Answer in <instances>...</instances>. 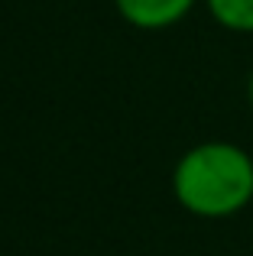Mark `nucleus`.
Masks as SVG:
<instances>
[{
    "label": "nucleus",
    "mask_w": 253,
    "mask_h": 256,
    "mask_svg": "<svg viewBox=\"0 0 253 256\" xmlns=\"http://www.w3.org/2000/svg\"><path fill=\"white\" fill-rule=\"evenodd\" d=\"M247 100H250V107H253V75H250V82H247Z\"/></svg>",
    "instance_id": "nucleus-4"
},
{
    "label": "nucleus",
    "mask_w": 253,
    "mask_h": 256,
    "mask_svg": "<svg viewBox=\"0 0 253 256\" xmlns=\"http://www.w3.org/2000/svg\"><path fill=\"white\" fill-rule=\"evenodd\" d=\"M172 194L195 218H234L253 204V156L228 140L192 146L172 169Z\"/></svg>",
    "instance_id": "nucleus-1"
},
{
    "label": "nucleus",
    "mask_w": 253,
    "mask_h": 256,
    "mask_svg": "<svg viewBox=\"0 0 253 256\" xmlns=\"http://www.w3.org/2000/svg\"><path fill=\"white\" fill-rule=\"evenodd\" d=\"M204 6L228 32H253V0H204Z\"/></svg>",
    "instance_id": "nucleus-3"
},
{
    "label": "nucleus",
    "mask_w": 253,
    "mask_h": 256,
    "mask_svg": "<svg viewBox=\"0 0 253 256\" xmlns=\"http://www.w3.org/2000/svg\"><path fill=\"white\" fill-rule=\"evenodd\" d=\"M198 0H114L117 13L136 30H169L182 23Z\"/></svg>",
    "instance_id": "nucleus-2"
}]
</instances>
